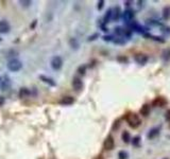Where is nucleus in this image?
<instances>
[{"mask_svg":"<svg viewBox=\"0 0 170 159\" xmlns=\"http://www.w3.org/2000/svg\"><path fill=\"white\" fill-rule=\"evenodd\" d=\"M0 42H1V38H0Z\"/></svg>","mask_w":170,"mask_h":159,"instance_id":"39","label":"nucleus"},{"mask_svg":"<svg viewBox=\"0 0 170 159\" xmlns=\"http://www.w3.org/2000/svg\"><path fill=\"white\" fill-rule=\"evenodd\" d=\"M30 95H31L30 89L26 88V87L20 88V90H19V92H18V96H19V98H20V99H26V98H28Z\"/></svg>","mask_w":170,"mask_h":159,"instance_id":"16","label":"nucleus"},{"mask_svg":"<svg viewBox=\"0 0 170 159\" xmlns=\"http://www.w3.org/2000/svg\"><path fill=\"white\" fill-rule=\"evenodd\" d=\"M36 21H37V20H34V22H33V24H32V27H31V28H34V26H35V24H36Z\"/></svg>","mask_w":170,"mask_h":159,"instance_id":"37","label":"nucleus"},{"mask_svg":"<svg viewBox=\"0 0 170 159\" xmlns=\"http://www.w3.org/2000/svg\"><path fill=\"white\" fill-rule=\"evenodd\" d=\"M117 60H119V62H128V59L127 57H124V56H118L117 57Z\"/></svg>","mask_w":170,"mask_h":159,"instance_id":"34","label":"nucleus"},{"mask_svg":"<svg viewBox=\"0 0 170 159\" xmlns=\"http://www.w3.org/2000/svg\"><path fill=\"white\" fill-rule=\"evenodd\" d=\"M162 57L165 62H170V49H167V50H164L162 54Z\"/></svg>","mask_w":170,"mask_h":159,"instance_id":"22","label":"nucleus"},{"mask_svg":"<svg viewBox=\"0 0 170 159\" xmlns=\"http://www.w3.org/2000/svg\"><path fill=\"white\" fill-rule=\"evenodd\" d=\"M120 122H121L120 120H116L115 123H114L113 129H118V128H119V127H120Z\"/></svg>","mask_w":170,"mask_h":159,"instance_id":"31","label":"nucleus"},{"mask_svg":"<svg viewBox=\"0 0 170 159\" xmlns=\"http://www.w3.org/2000/svg\"><path fill=\"white\" fill-rule=\"evenodd\" d=\"M50 65L52 67L53 70H61L62 67H63V59L61 56H53L52 60L50 62Z\"/></svg>","mask_w":170,"mask_h":159,"instance_id":"3","label":"nucleus"},{"mask_svg":"<svg viewBox=\"0 0 170 159\" xmlns=\"http://www.w3.org/2000/svg\"><path fill=\"white\" fill-rule=\"evenodd\" d=\"M10 87H11V80L6 75H4L2 78V80L0 81V88H1V90L4 91V90H8Z\"/></svg>","mask_w":170,"mask_h":159,"instance_id":"9","label":"nucleus"},{"mask_svg":"<svg viewBox=\"0 0 170 159\" xmlns=\"http://www.w3.org/2000/svg\"><path fill=\"white\" fill-rule=\"evenodd\" d=\"M134 15H135V13H134L133 10H131V9H127V10L122 13V18H124V20L127 22V23H129V22H131L132 20H133Z\"/></svg>","mask_w":170,"mask_h":159,"instance_id":"7","label":"nucleus"},{"mask_svg":"<svg viewBox=\"0 0 170 159\" xmlns=\"http://www.w3.org/2000/svg\"><path fill=\"white\" fill-rule=\"evenodd\" d=\"M4 101L6 100H4L3 97H0V106H2V105L4 104Z\"/></svg>","mask_w":170,"mask_h":159,"instance_id":"35","label":"nucleus"},{"mask_svg":"<svg viewBox=\"0 0 170 159\" xmlns=\"http://www.w3.org/2000/svg\"><path fill=\"white\" fill-rule=\"evenodd\" d=\"M115 44L117 45H124L126 44V40H124V38H122V37H118V38H114L113 40Z\"/></svg>","mask_w":170,"mask_h":159,"instance_id":"28","label":"nucleus"},{"mask_svg":"<svg viewBox=\"0 0 170 159\" xmlns=\"http://www.w3.org/2000/svg\"><path fill=\"white\" fill-rule=\"evenodd\" d=\"M19 3H20V5L24 6V8H29V6L32 4V1H30V0H20Z\"/></svg>","mask_w":170,"mask_h":159,"instance_id":"27","label":"nucleus"},{"mask_svg":"<svg viewBox=\"0 0 170 159\" xmlns=\"http://www.w3.org/2000/svg\"><path fill=\"white\" fill-rule=\"evenodd\" d=\"M165 159H168V158H165Z\"/></svg>","mask_w":170,"mask_h":159,"instance_id":"40","label":"nucleus"},{"mask_svg":"<svg viewBox=\"0 0 170 159\" xmlns=\"http://www.w3.org/2000/svg\"><path fill=\"white\" fill-rule=\"evenodd\" d=\"M165 119L168 121V122H170V109H168V110L165 113Z\"/></svg>","mask_w":170,"mask_h":159,"instance_id":"33","label":"nucleus"},{"mask_svg":"<svg viewBox=\"0 0 170 159\" xmlns=\"http://www.w3.org/2000/svg\"><path fill=\"white\" fill-rule=\"evenodd\" d=\"M83 82H82V80L80 79V78H78V77H76V78H73V80H72V87H73V89H75L76 91H81L82 89H83Z\"/></svg>","mask_w":170,"mask_h":159,"instance_id":"8","label":"nucleus"},{"mask_svg":"<svg viewBox=\"0 0 170 159\" xmlns=\"http://www.w3.org/2000/svg\"><path fill=\"white\" fill-rule=\"evenodd\" d=\"M69 44H70L71 48H75V49L79 48V42H78V40L76 38H71L70 40H69Z\"/></svg>","mask_w":170,"mask_h":159,"instance_id":"25","label":"nucleus"},{"mask_svg":"<svg viewBox=\"0 0 170 159\" xmlns=\"http://www.w3.org/2000/svg\"><path fill=\"white\" fill-rule=\"evenodd\" d=\"M75 98L73 97H70V96H68V97H64L62 98L61 100H60V104L61 105H64V106H68V105H71L75 103Z\"/></svg>","mask_w":170,"mask_h":159,"instance_id":"11","label":"nucleus"},{"mask_svg":"<svg viewBox=\"0 0 170 159\" xmlns=\"http://www.w3.org/2000/svg\"><path fill=\"white\" fill-rule=\"evenodd\" d=\"M97 159H102V158H101V156H99V157H98Z\"/></svg>","mask_w":170,"mask_h":159,"instance_id":"38","label":"nucleus"},{"mask_svg":"<svg viewBox=\"0 0 170 159\" xmlns=\"http://www.w3.org/2000/svg\"><path fill=\"white\" fill-rule=\"evenodd\" d=\"M97 37H99V34H98V33H95L94 35H91V36L88 37V42H91V40L97 39Z\"/></svg>","mask_w":170,"mask_h":159,"instance_id":"32","label":"nucleus"},{"mask_svg":"<svg viewBox=\"0 0 170 159\" xmlns=\"http://www.w3.org/2000/svg\"><path fill=\"white\" fill-rule=\"evenodd\" d=\"M11 30V26L6 20H0V33L1 34H6L9 33Z\"/></svg>","mask_w":170,"mask_h":159,"instance_id":"10","label":"nucleus"},{"mask_svg":"<svg viewBox=\"0 0 170 159\" xmlns=\"http://www.w3.org/2000/svg\"><path fill=\"white\" fill-rule=\"evenodd\" d=\"M144 36L145 37H149L150 39L155 40V42H165V39L163 38V37H161V36H155V35H151V34H148V33H145Z\"/></svg>","mask_w":170,"mask_h":159,"instance_id":"17","label":"nucleus"},{"mask_svg":"<svg viewBox=\"0 0 170 159\" xmlns=\"http://www.w3.org/2000/svg\"><path fill=\"white\" fill-rule=\"evenodd\" d=\"M121 139H122V141H124V143H130V142H131V135H130L129 132H127V131L122 132Z\"/></svg>","mask_w":170,"mask_h":159,"instance_id":"18","label":"nucleus"},{"mask_svg":"<svg viewBox=\"0 0 170 159\" xmlns=\"http://www.w3.org/2000/svg\"><path fill=\"white\" fill-rule=\"evenodd\" d=\"M160 131H161V127L157 126V127H153V128H151L149 131L148 133V139H154V138H156L158 135H160Z\"/></svg>","mask_w":170,"mask_h":159,"instance_id":"12","label":"nucleus"},{"mask_svg":"<svg viewBox=\"0 0 170 159\" xmlns=\"http://www.w3.org/2000/svg\"><path fill=\"white\" fill-rule=\"evenodd\" d=\"M163 17H164V19L170 18V6L164 8V10H163Z\"/></svg>","mask_w":170,"mask_h":159,"instance_id":"23","label":"nucleus"},{"mask_svg":"<svg viewBox=\"0 0 170 159\" xmlns=\"http://www.w3.org/2000/svg\"><path fill=\"white\" fill-rule=\"evenodd\" d=\"M103 6H104V0H100V1H98V5H97V9H98V10L101 11Z\"/></svg>","mask_w":170,"mask_h":159,"instance_id":"29","label":"nucleus"},{"mask_svg":"<svg viewBox=\"0 0 170 159\" xmlns=\"http://www.w3.org/2000/svg\"><path fill=\"white\" fill-rule=\"evenodd\" d=\"M126 120L129 126L132 127V128H137L142 124V119L135 113H128L126 115Z\"/></svg>","mask_w":170,"mask_h":159,"instance_id":"1","label":"nucleus"},{"mask_svg":"<svg viewBox=\"0 0 170 159\" xmlns=\"http://www.w3.org/2000/svg\"><path fill=\"white\" fill-rule=\"evenodd\" d=\"M140 140H142V138L139 137V136H136V137H134L133 139H131V142L132 144H133V146H140Z\"/></svg>","mask_w":170,"mask_h":159,"instance_id":"21","label":"nucleus"},{"mask_svg":"<svg viewBox=\"0 0 170 159\" xmlns=\"http://www.w3.org/2000/svg\"><path fill=\"white\" fill-rule=\"evenodd\" d=\"M103 40H105V42H113L114 37L112 36V35H104V36H103Z\"/></svg>","mask_w":170,"mask_h":159,"instance_id":"30","label":"nucleus"},{"mask_svg":"<svg viewBox=\"0 0 170 159\" xmlns=\"http://www.w3.org/2000/svg\"><path fill=\"white\" fill-rule=\"evenodd\" d=\"M134 60L137 64L139 65H146L149 60V56L145 53H137V54L134 55Z\"/></svg>","mask_w":170,"mask_h":159,"instance_id":"5","label":"nucleus"},{"mask_svg":"<svg viewBox=\"0 0 170 159\" xmlns=\"http://www.w3.org/2000/svg\"><path fill=\"white\" fill-rule=\"evenodd\" d=\"M114 31H115V34L118 35V36H120V37L124 36V32H126V30H124L122 27H116V28L114 29Z\"/></svg>","mask_w":170,"mask_h":159,"instance_id":"20","label":"nucleus"},{"mask_svg":"<svg viewBox=\"0 0 170 159\" xmlns=\"http://www.w3.org/2000/svg\"><path fill=\"white\" fill-rule=\"evenodd\" d=\"M86 69H87V66H86V65H81V66H80L79 68H78V73H79V74L84 75L85 72H86Z\"/></svg>","mask_w":170,"mask_h":159,"instance_id":"26","label":"nucleus"},{"mask_svg":"<svg viewBox=\"0 0 170 159\" xmlns=\"http://www.w3.org/2000/svg\"><path fill=\"white\" fill-rule=\"evenodd\" d=\"M150 111H151V107H150L149 104H144L142 108L139 109V114L144 117H148L150 115Z\"/></svg>","mask_w":170,"mask_h":159,"instance_id":"14","label":"nucleus"},{"mask_svg":"<svg viewBox=\"0 0 170 159\" xmlns=\"http://www.w3.org/2000/svg\"><path fill=\"white\" fill-rule=\"evenodd\" d=\"M118 159H129V154L126 151H120L118 153Z\"/></svg>","mask_w":170,"mask_h":159,"instance_id":"24","label":"nucleus"},{"mask_svg":"<svg viewBox=\"0 0 170 159\" xmlns=\"http://www.w3.org/2000/svg\"><path fill=\"white\" fill-rule=\"evenodd\" d=\"M122 15L121 10H120L119 6H116L115 9L112 10V19L113 20H118L120 18V16Z\"/></svg>","mask_w":170,"mask_h":159,"instance_id":"15","label":"nucleus"},{"mask_svg":"<svg viewBox=\"0 0 170 159\" xmlns=\"http://www.w3.org/2000/svg\"><path fill=\"white\" fill-rule=\"evenodd\" d=\"M124 3H126V5H131L132 2H131V1H126V2H124Z\"/></svg>","mask_w":170,"mask_h":159,"instance_id":"36","label":"nucleus"},{"mask_svg":"<svg viewBox=\"0 0 170 159\" xmlns=\"http://www.w3.org/2000/svg\"><path fill=\"white\" fill-rule=\"evenodd\" d=\"M103 147L106 151H112V150H114V147H115V140H114L113 136L109 135L105 138V140H104V142H103Z\"/></svg>","mask_w":170,"mask_h":159,"instance_id":"4","label":"nucleus"},{"mask_svg":"<svg viewBox=\"0 0 170 159\" xmlns=\"http://www.w3.org/2000/svg\"><path fill=\"white\" fill-rule=\"evenodd\" d=\"M167 103H168V101L166 100V98L156 97L155 99L153 100V102H152V105H153L154 107H164L167 105Z\"/></svg>","mask_w":170,"mask_h":159,"instance_id":"6","label":"nucleus"},{"mask_svg":"<svg viewBox=\"0 0 170 159\" xmlns=\"http://www.w3.org/2000/svg\"><path fill=\"white\" fill-rule=\"evenodd\" d=\"M6 67H8L9 70L12 71V72H17V71H19L22 68V63H21V60H19L17 59H12L8 62Z\"/></svg>","mask_w":170,"mask_h":159,"instance_id":"2","label":"nucleus"},{"mask_svg":"<svg viewBox=\"0 0 170 159\" xmlns=\"http://www.w3.org/2000/svg\"><path fill=\"white\" fill-rule=\"evenodd\" d=\"M111 19H112V9H109L103 17V23L102 24H106L107 22L111 21Z\"/></svg>","mask_w":170,"mask_h":159,"instance_id":"19","label":"nucleus"},{"mask_svg":"<svg viewBox=\"0 0 170 159\" xmlns=\"http://www.w3.org/2000/svg\"><path fill=\"white\" fill-rule=\"evenodd\" d=\"M39 79H41V81H42L44 83L48 84L49 86H52V87L57 86V83H55V81L53 79H51V78H48V77H46V75L41 74V75H39Z\"/></svg>","mask_w":170,"mask_h":159,"instance_id":"13","label":"nucleus"}]
</instances>
